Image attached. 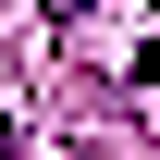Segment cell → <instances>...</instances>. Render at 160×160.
<instances>
[{
	"mask_svg": "<svg viewBox=\"0 0 160 160\" xmlns=\"http://www.w3.org/2000/svg\"><path fill=\"white\" fill-rule=\"evenodd\" d=\"M0 160H12V111H0Z\"/></svg>",
	"mask_w": 160,
	"mask_h": 160,
	"instance_id": "1",
	"label": "cell"
}]
</instances>
